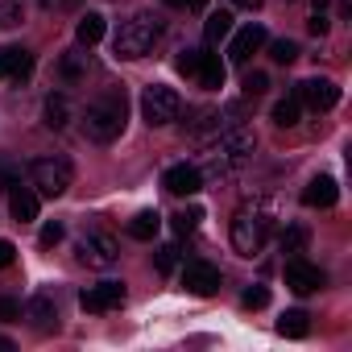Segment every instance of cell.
I'll return each instance as SVG.
<instances>
[{"label": "cell", "mask_w": 352, "mask_h": 352, "mask_svg": "<svg viewBox=\"0 0 352 352\" xmlns=\"http://www.w3.org/2000/svg\"><path fill=\"white\" fill-rule=\"evenodd\" d=\"M241 302H245L249 311H261V307L270 302V290H265V286H249V290L241 294Z\"/></svg>", "instance_id": "d6a6232c"}, {"label": "cell", "mask_w": 352, "mask_h": 352, "mask_svg": "<svg viewBox=\"0 0 352 352\" xmlns=\"http://www.w3.org/2000/svg\"><path fill=\"white\" fill-rule=\"evenodd\" d=\"M278 331L290 336V340H302V336L311 331V315H307V311H286V315L278 319Z\"/></svg>", "instance_id": "484cf974"}, {"label": "cell", "mask_w": 352, "mask_h": 352, "mask_svg": "<svg viewBox=\"0 0 352 352\" xmlns=\"http://www.w3.org/2000/svg\"><path fill=\"white\" fill-rule=\"evenodd\" d=\"M162 38V17L153 13H133L129 21H120L116 38H112V50L116 58H145Z\"/></svg>", "instance_id": "277c9868"}, {"label": "cell", "mask_w": 352, "mask_h": 352, "mask_svg": "<svg viewBox=\"0 0 352 352\" xmlns=\"http://www.w3.org/2000/svg\"><path fill=\"white\" fill-rule=\"evenodd\" d=\"M307 241H311V232L294 224V228H286V232H282V241H278V245H282V253H302V249H307Z\"/></svg>", "instance_id": "f546056e"}, {"label": "cell", "mask_w": 352, "mask_h": 352, "mask_svg": "<svg viewBox=\"0 0 352 352\" xmlns=\"http://www.w3.org/2000/svg\"><path fill=\"white\" fill-rule=\"evenodd\" d=\"M179 112H183V100H179V91H174V87L149 83V87L141 91V116H145L149 129H162V124H170V120H179Z\"/></svg>", "instance_id": "5b68a950"}, {"label": "cell", "mask_w": 352, "mask_h": 352, "mask_svg": "<svg viewBox=\"0 0 352 352\" xmlns=\"http://www.w3.org/2000/svg\"><path fill=\"white\" fill-rule=\"evenodd\" d=\"M166 5H170V9H187V0H166Z\"/></svg>", "instance_id": "b9f144b4"}, {"label": "cell", "mask_w": 352, "mask_h": 352, "mask_svg": "<svg viewBox=\"0 0 352 352\" xmlns=\"http://www.w3.org/2000/svg\"><path fill=\"white\" fill-rule=\"evenodd\" d=\"M307 30H311L315 38H323V34H327V13H315V17L307 21Z\"/></svg>", "instance_id": "8d00e7d4"}, {"label": "cell", "mask_w": 352, "mask_h": 352, "mask_svg": "<svg viewBox=\"0 0 352 352\" xmlns=\"http://www.w3.org/2000/svg\"><path fill=\"white\" fill-rule=\"evenodd\" d=\"M30 71H34L30 50H21V46H5V75H13V79L21 83V79H30Z\"/></svg>", "instance_id": "ffe728a7"}, {"label": "cell", "mask_w": 352, "mask_h": 352, "mask_svg": "<svg viewBox=\"0 0 352 352\" xmlns=\"http://www.w3.org/2000/svg\"><path fill=\"white\" fill-rule=\"evenodd\" d=\"M183 286H187L191 294L208 298V294L220 290V270H216L212 261H187V265H183Z\"/></svg>", "instance_id": "9c48e42d"}, {"label": "cell", "mask_w": 352, "mask_h": 352, "mask_svg": "<svg viewBox=\"0 0 352 352\" xmlns=\"http://www.w3.org/2000/svg\"><path fill=\"white\" fill-rule=\"evenodd\" d=\"M75 5H79V0H42V9H50V13H67Z\"/></svg>", "instance_id": "74e56055"}, {"label": "cell", "mask_w": 352, "mask_h": 352, "mask_svg": "<svg viewBox=\"0 0 352 352\" xmlns=\"http://www.w3.org/2000/svg\"><path fill=\"white\" fill-rule=\"evenodd\" d=\"M270 58H274V63H282V67H290V63L298 58V42H290V38L270 42Z\"/></svg>", "instance_id": "f1b7e54d"}, {"label": "cell", "mask_w": 352, "mask_h": 352, "mask_svg": "<svg viewBox=\"0 0 352 352\" xmlns=\"http://www.w3.org/2000/svg\"><path fill=\"white\" fill-rule=\"evenodd\" d=\"M294 91H298V100L311 104L315 112H327V108H336V100H340V87H336L331 79H307V83H298Z\"/></svg>", "instance_id": "7c38bea8"}, {"label": "cell", "mask_w": 352, "mask_h": 352, "mask_svg": "<svg viewBox=\"0 0 352 352\" xmlns=\"http://www.w3.org/2000/svg\"><path fill=\"white\" fill-rule=\"evenodd\" d=\"M187 9H208V0H187Z\"/></svg>", "instance_id": "60d3db41"}, {"label": "cell", "mask_w": 352, "mask_h": 352, "mask_svg": "<svg viewBox=\"0 0 352 352\" xmlns=\"http://www.w3.org/2000/svg\"><path fill=\"white\" fill-rule=\"evenodd\" d=\"M286 5H290V0H286Z\"/></svg>", "instance_id": "f6af8a7d"}, {"label": "cell", "mask_w": 352, "mask_h": 352, "mask_svg": "<svg viewBox=\"0 0 352 352\" xmlns=\"http://www.w3.org/2000/svg\"><path fill=\"white\" fill-rule=\"evenodd\" d=\"M157 228H162V216H157V212H137V216L129 220V236H133V241H153Z\"/></svg>", "instance_id": "7402d4cb"}, {"label": "cell", "mask_w": 352, "mask_h": 352, "mask_svg": "<svg viewBox=\"0 0 352 352\" xmlns=\"http://www.w3.org/2000/svg\"><path fill=\"white\" fill-rule=\"evenodd\" d=\"M336 199H340V187H336V179H327V174L311 179L307 191H302V204L307 208H336Z\"/></svg>", "instance_id": "9a60e30c"}, {"label": "cell", "mask_w": 352, "mask_h": 352, "mask_svg": "<svg viewBox=\"0 0 352 352\" xmlns=\"http://www.w3.org/2000/svg\"><path fill=\"white\" fill-rule=\"evenodd\" d=\"M187 129H191V137L220 133V129H224V112H220V108H199V112H195V120H191Z\"/></svg>", "instance_id": "cb8c5ba5"}, {"label": "cell", "mask_w": 352, "mask_h": 352, "mask_svg": "<svg viewBox=\"0 0 352 352\" xmlns=\"http://www.w3.org/2000/svg\"><path fill=\"white\" fill-rule=\"evenodd\" d=\"M9 212H13V220H17V224H30V220H38V191L13 187V195H9Z\"/></svg>", "instance_id": "d6986e66"}, {"label": "cell", "mask_w": 352, "mask_h": 352, "mask_svg": "<svg viewBox=\"0 0 352 352\" xmlns=\"http://www.w3.org/2000/svg\"><path fill=\"white\" fill-rule=\"evenodd\" d=\"M0 352H13V340H0Z\"/></svg>", "instance_id": "7bdbcfd3"}, {"label": "cell", "mask_w": 352, "mask_h": 352, "mask_svg": "<svg viewBox=\"0 0 352 352\" xmlns=\"http://www.w3.org/2000/svg\"><path fill=\"white\" fill-rule=\"evenodd\" d=\"M274 208L265 204V199H253V204H241L236 208V216H232V249L241 253V257H257L265 245H270V236H274Z\"/></svg>", "instance_id": "3957f363"}, {"label": "cell", "mask_w": 352, "mask_h": 352, "mask_svg": "<svg viewBox=\"0 0 352 352\" xmlns=\"http://www.w3.org/2000/svg\"><path fill=\"white\" fill-rule=\"evenodd\" d=\"M17 261V249H13V241H0V270H9Z\"/></svg>", "instance_id": "d590c367"}, {"label": "cell", "mask_w": 352, "mask_h": 352, "mask_svg": "<svg viewBox=\"0 0 352 352\" xmlns=\"http://www.w3.org/2000/svg\"><path fill=\"white\" fill-rule=\"evenodd\" d=\"M162 187H166L170 195H195V191H204V170L191 166V162H179V166L166 170Z\"/></svg>", "instance_id": "8fae6325"}, {"label": "cell", "mask_w": 352, "mask_h": 352, "mask_svg": "<svg viewBox=\"0 0 352 352\" xmlns=\"http://www.w3.org/2000/svg\"><path fill=\"white\" fill-rule=\"evenodd\" d=\"M261 46H265V30H261V25H245V30L232 38V46H228V63L245 67V63H249Z\"/></svg>", "instance_id": "4fadbf2b"}, {"label": "cell", "mask_w": 352, "mask_h": 352, "mask_svg": "<svg viewBox=\"0 0 352 352\" xmlns=\"http://www.w3.org/2000/svg\"><path fill=\"white\" fill-rule=\"evenodd\" d=\"M87 71H91V54H87V46L67 50V54L58 58V79H63V83H79V79H87Z\"/></svg>", "instance_id": "2e32d148"}, {"label": "cell", "mask_w": 352, "mask_h": 352, "mask_svg": "<svg viewBox=\"0 0 352 352\" xmlns=\"http://www.w3.org/2000/svg\"><path fill=\"white\" fill-rule=\"evenodd\" d=\"M0 323H21V302L17 298H0Z\"/></svg>", "instance_id": "836d02e7"}, {"label": "cell", "mask_w": 352, "mask_h": 352, "mask_svg": "<svg viewBox=\"0 0 352 352\" xmlns=\"http://www.w3.org/2000/svg\"><path fill=\"white\" fill-rule=\"evenodd\" d=\"M174 265H179V245L153 249V270H157V274H174Z\"/></svg>", "instance_id": "4dcf8cb0"}, {"label": "cell", "mask_w": 352, "mask_h": 352, "mask_svg": "<svg viewBox=\"0 0 352 352\" xmlns=\"http://www.w3.org/2000/svg\"><path fill=\"white\" fill-rule=\"evenodd\" d=\"M232 5H236V9H249V13H253V9H261V5H265V0H232Z\"/></svg>", "instance_id": "f35d334b"}, {"label": "cell", "mask_w": 352, "mask_h": 352, "mask_svg": "<svg viewBox=\"0 0 352 352\" xmlns=\"http://www.w3.org/2000/svg\"><path fill=\"white\" fill-rule=\"evenodd\" d=\"M21 13H25V0H0V30L21 25Z\"/></svg>", "instance_id": "83f0119b"}, {"label": "cell", "mask_w": 352, "mask_h": 352, "mask_svg": "<svg viewBox=\"0 0 352 352\" xmlns=\"http://www.w3.org/2000/svg\"><path fill=\"white\" fill-rule=\"evenodd\" d=\"M0 79H5V50H0Z\"/></svg>", "instance_id": "ee69618b"}, {"label": "cell", "mask_w": 352, "mask_h": 352, "mask_svg": "<svg viewBox=\"0 0 352 352\" xmlns=\"http://www.w3.org/2000/svg\"><path fill=\"white\" fill-rule=\"evenodd\" d=\"M38 331H54L58 327V307H54V298L50 294H34L30 302H25V311H21Z\"/></svg>", "instance_id": "5bb4252c"}, {"label": "cell", "mask_w": 352, "mask_h": 352, "mask_svg": "<svg viewBox=\"0 0 352 352\" xmlns=\"http://www.w3.org/2000/svg\"><path fill=\"white\" fill-rule=\"evenodd\" d=\"M30 179H34V187H38L42 199H58V195H67L75 170H71L67 157H38V162L30 166Z\"/></svg>", "instance_id": "8992f818"}, {"label": "cell", "mask_w": 352, "mask_h": 352, "mask_svg": "<svg viewBox=\"0 0 352 352\" xmlns=\"http://www.w3.org/2000/svg\"><path fill=\"white\" fill-rule=\"evenodd\" d=\"M38 241H42V249H54V245L63 241V224H58V220H50V224L42 228V236H38Z\"/></svg>", "instance_id": "e575fe53"}, {"label": "cell", "mask_w": 352, "mask_h": 352, "mask_svg": "<svg viewBox=\"0 0 352 352\" xmlns=\"http://www.w3.org/2000/svg\"><path fill=\"white\" fill-rule=\"evenodd\" d=\"M75 257H79V265H87V270H112V265L120 261V245H116L108 232H87V236H79Z\"/></svg>", "instance_id": "52a82bcc"}, {"label": "cell", "mask_w": 352, "mask_h": 352, "mask_svg": "<svg viewBox=\"0 0 352 352\" xmlns=\"http://www.w3.org/2000/svg\"><path fill=\"white\" fill-rule=\"evenodd\" d=\"M282 274H286V286H290L294 294H315V290L323 286V270L311 265V261H302V257H290Z\"/></svg>", "instance_id": "30bf717a"}, {"label": "cell", "mask_w": 352, "mask_h": 352, "mask_svg": "<svg viewBox=\"0 0 352 352\" xmlns=\"http://www.w3.org/2000/svg\"><path fill=\"white\" fill-rule=\"evenodd\" d=\"M232 34V13H208V21H204V38H208V46H216V42H224Z\"/></svg>", "instance_id": "603a6c76"}, {"label": "cell", "mask_w": 352, "mask_h": 352, "mask_svg": "<svg viewBox=\"0 0 352 352\" xmlns=\"http://www.w3.org/2000/svg\"><path fill=\"white\" fill-rule=\"evenodd\" d=\"M191 79H199V87H224V63H220V54H212V50H199Z\"/></svg>", "instance_id": "e0dca14e"}, {"label": "cell", "mask_w": 352, "mask_h": 352, "mask_svg": "<svg viewBox=\"0 0 352 352\" xmlns=\"http://www.w3.org/2000/svg\"><path fill=\"white\" fill-rule=\"evenodd\" d=\"M42 120H46V129H67L71 124V100L63 96V91H54V96H46V108H42Z\"/></svg>", "instance_id": "ac0fdd59"}, {"label": "cell", "mask_w": 352, "mask_h": 352, "mask_svg": "<svg viewBox=\"0 0 352 352\" xmlns=\"http://www.w3.org/2000/svg\"><path fill=\"white\" fill-rule=\"evenodd\" d=\"M124 302V282H96L79 294V307L91 311V315H104V311H116Z\"/></svg>", "instance_id": "ba28073f"}, {"label": "cell", "mask_w": 352, "mask_h": 352, "mask_svg": "<svg viewBox=\"0 0 352 352\" xmlns=\"http://www.w3.org/2000/svg\"><path fill=\"white\" fill-rule=\"evenodd\" d=\"M311 9L315 13H327V0H311Z\"/></svg>", "instance_id": "ab89813d"}, {"label": "cell", "mask_w": 352, "mask_h": 352, "mask_svg": "<svg viewBox=\"0 0 352 352\" xmlns=\"http://www.w3.org/2000/svg\"><path fill=\"white\" fill-rule=\"evenodd\" d=\"M298 116H302V100H298V91H290L286 100L274 104V124H278V129H294Z\"/></svg>", "instance_id": "44dd1931"}, {"label": "cell", "mask_w": 352, "mask_h": 352, "mask_svg": "<svg viewBox=\"0 0 352 352\" xmlns=\"http://www.w3.org/2000/svg\"><path fill=\"white\" fill-rule=\"evenodd\" d=\"M124 116H129V100H124V87H108L100 91L87 108H83V133L87 141L96 145H112L120 133H124Z\"/></svg>", "instance_id": "7a4b0ae2"}, {"label": "cell", "mask_w": 352, "mask_h": 352, "mask_svg": "<svg viewBox=\"0 0 352 352\" xmlns=\"http://www.w3.org/2000/svg\"><path fill=\"white\" fill-rule=\"evenodd\" d=\"M75 38H79V46H96V42L104 38V17H100V13H87V17H79V25H75Z\"/></svg>", "instance_id": "d4e9b609"}, {"label": "cell", "mask_w": 352, "mask_h": 352, "mask_svg": "<svg viewBox=\"0 0 352 352\" xmlns=\"http://www.w3.org/2000/svg\"><path fill=\"white\" fill-rule=\"evenodd\" d=\"M265 87H270V75L265 71H249L245 75V96L253 100V96H265Z\"/></svg>", "instance_id": "1f68e13d"}, {"label": "cell", "mask_w": 352, "mask_h": 352, "mask_svg": "<svg viewBox=\"0 0 352 352\" xmlns=\"http://www.w3.org/2000/svg\"><path fill=\"white\" fill-rule=\"evenodd\" d=\"M204 220V212L199 208H183L179 216H170V228L174 232H179V236H187V232H195V224Z\"/></svg>", "instance_id": "4316f807"}, {"label": "cell", "mask_w": 352, "mask_h": 352, "mask_svg": "<svg viewBox=\"0 0 352 352\" xmlns=\"http://www.w3.org/2000/svg\"><path fill=\"white\" fill-rule=\"evenodd\" d=\"M257 149V137L245 129V124H224L216 133V141L204 149V170L212 174V179H228L232 170H241Z\"/></svg>", "instance_id": "6da1fadb"}]
</instances>
